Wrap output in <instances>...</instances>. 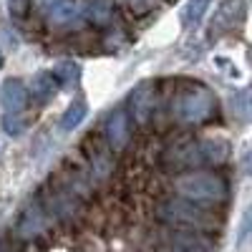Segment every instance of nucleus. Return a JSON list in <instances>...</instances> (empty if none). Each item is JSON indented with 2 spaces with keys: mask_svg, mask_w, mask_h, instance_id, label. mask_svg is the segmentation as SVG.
Masks as SVG:
<instances>
[{
  "mask_svg": "<svg viewBox=\"0 0 252 252\" xmlns=\"http://www.w3.org/2000/svg\"><path fill=\"white\" fill-rule=\"evenodd\" d=\"M229 157V146L222 139H197L184 141L172 149H166L161 164L169 172H184V169H202V166L222 164Z\"/></svg>",
  "mask_w": 252,
  "mask_h": 252,
  "instance_id": "nucleus-1",
  "label": "nucleus"
},
{
  "mask_svg": "<svg viewBox=\"0 0 252 252\" xmlns=\"http://www.w3.org/2000/svg\"><path fill=\"white\" fill-rule=\"evenodd\" d=\"M172 114L182 124H204L217 114V98L207 86L192 83L174 96Z\"/></svg>",
  "mask_w": 252,
  "mask_h": 252,
  "instance_id": "nucleus-2",
  "label": "nucleus"
},
{
  "mask_svg": "<svg viewBox=\"0 0 252 252\" xmlns=\"http://www.w3.org/2000/svg\"><path fill=\"white\" fill-rule=\"evenodd\" d=\"M174 187L184 199L194 204H220L227 199V182L217 172H187Z\"/></svg>",
  "mask_w": 252,
  "mask_h": 252,
  "instance_id": "nucleus-3",
  "label": "nucleus"
},
{
  "mask_svg": "<svg viewBox=\"0 0 252 252\" xmlns=\"http://www.w3.org/2000/svg\"><path fill=\"white\" fill-rule=\"evenodd\" d=\"M159 215L166 222L179 224V227H189V229H194V232L212 224L209 212H204L202 207H197L194 202H189V199H169V202H164Z\"/></svg>",
  "mask_w": 252,
  "mask_h": 252,
  "instance_id": "nucleus-4",
  "label": "nucleus"
},
{
  "mask_svg": "<svg viewBox=\"0 0 252 252\" xmlns=\"http://www.w3.org/2000/svg\"><path fill=\"white\" fill-rule=\"evenodd\" d=\"M245 23V0H222L209 20V40H220L235 33Z\"/></svg>",
  "mask_w": 252,
  "mask_h": 252,
  "instance_id": "nucleus-5",
  "label": "nucleus"
},
{
  "mask_svg": "<svg viewBox=\"0 0 252 252\" xmlns=\"http://www.w3.org/2000/svg\"><path fill=\"white\" fill-rule=\"evenodd\" d=\"M31 91L26 89V83L20 78H5L0 83V106L8 114H20L28 106Z\"/></svg>",
  "mask_w": 252,
  "mask_h": 252,
  "instance_id": "nucleus-6",
  "label": "nucleus"
},
{
  "mask_svg": "<svg viewBox=\"0 0 252 252\" xmlns=\"http://www.w3.org/2000/svg\"><path fill=\"white\" fill-rule=\"evenodd\" d=\"M129 106H131L134 121H139V124L149 121L152 111L157 109V91H154V83H149V81L139 83V86L131 91V96H129Z\"/></svg>",
  "mask_w": 252,
  "mask_h": 252,
  "instance_id": "nucleus-7",
  "label": "nucleus"
},
{
  "mask_svg": "<svg viewBox=\"0 0 252 252\" xmlns=\"http://www.w3.org/2000/svg\"><path fill=\"white\" fill-rule=\"evenodd\" d=\"M129 116L124 109L111 111V116L106 119V139L111 149H124L126 141H129Z\"/></svg>",
  "mask_w": 252,
  "mask_h": 252,
  "instance_id": "nucleus-8",
  "label": "nucleus"
},
{
  "mask_svg": "<svg viewBox=\"0 0 252 252\" xmlns=\"http://www.w3.org/2000/svg\"><path fill=\"white\" fill-rule=\"evenodd\" d=\"M58 78L53 76V73H38L35 78H33V86H31V96H33V101L35 103H48L56 94H58Z\"/></svg>",
  "mask_w": 252,
  "mask_h": 252,
  "instance_id": "nucleus-9",
  "label": "nucleus"
},
{
  "mask_svg": "<svg viewBox=\"0 0 252 252\" xmlns=\"http://www.w3.org/2000/svg\"><path fill=\"white\" fill-rule=\"evenodd\" d=\"M174 252H212L209 240H204V235L199 232H179L174 240Z\"/></svg>",
  "mask_w": 252,
  "mask_h": 252,
  "instance_id": "nucleus-10",
  "label": "nucleus"
},
{
  "mask_svg": "<svg viewBox=\"0 0 252 252\" xmlns=\"http://www.w3.org/2000/svg\"><path fill=\"white\" fill-rule=\"evenodd\" d=\"M86 114H89V106H86V101H73L71 106L63 111V116H61V129L63 131H73L76 126H81V121L86 119Z\"/></svg>",
  "mask_w": 252,
  "mask_h": 252,
  "instance_id": "nucleus-11",
  "label": "nucleus"
},
{
  "mask_svg": "<svg viewBox=\"0 0 252 252\" xmlns=\"http://www.w3.org/2000/svg\"><path fill=\"white\" fill-rule=\"evenodd\" d=\"M209 5H212V0H187V5L182 8V23H184V28H194L199 20L204 18Z\"/></svg>",
  "mask_w": 252,
  "mask_h": 252,
  "instance_id": "nucleus-12",
  "label": "nucleus"
},
{
  "mask_svg": "<svg viewBox=\"0 0 252 252\" xmlns=\"http://www.w3.org/2000/svg\"><path fill=\"white\" fill-rule=\"evenodd\" d=\"M232 114L242 124H252V86L242 89L232 96Z\"/></svg>",
  "mask_w": 252,
  "mask_h": 252,
  "instance_id": "nucleus-13",
  "label": "nucleus"
},
{
  "mask_svg": "<svg viewBox=\"0 0 252 252\" xmlns=\"http://www.w3.org/2000/svg\"><path fill=\"white\" fill-rule=\"evenodd\" d=\"M53 76L58 78V83H63V86H73V83H78V78H81V66L73 63V61H61L56 66V71H53Z\"/></svg>",
  "mask_w": 252,
  "mask_h": 252,
  "instance_id": "nucleus-14",
  "label": "nucleus"
},
{
  "mask_svg": "<svg viewBox=\"0 0 252 252\" xmlns=\"http://www.w3.org/2000/svg\"><path fill=\"white\" fill-rule=\"evenodd\" d=\"M250 242H252V204L245 209V215H242V220H240L237 237H235V247H237V250H245Z\"/></svg>",
  "mask_w": 252,
  "mask_h": 252,
  "instance_id": "nucleus-15",
  "label": "nucleus"
},
{
  "mask_svg": "<svg viewBox=\"0 0 252 252\" xmlns=\"http://www.w3.org/2000/svg\"><path fill=\"white\" fill-rule=\"evenodd\" d=\"M40 227H43V209L31 207L28 212L23 215V220H20V232L23 235H35Z\"/></svg>",
  "mask_w": 252,
  "mask_h": 252,
  "instance_id": "nucleus-16",
  "label": "nucleus"
},
{
  "mask_svg": "<svg viewBox=\"0 0 252 252\" xmlns=\"http://www.w3.org/2000/svg\"><path fill=\"white\" fill-rule=\"evenodd\" d=\"M81 5H76V3H71V0H63V3L51 13V18H53V23H73V20L81 15Z\"/></svg>",
  "mask_w": 252,
  "mask_h": 252,
  "instance_id": "nucleus-17",
  "label": "nucleus"
},
{
  "mask_svg": "<svg viewBox=\"0 0 252 252\" xmlns=\"http://www.w3.org/2000/svg\"><path fill=\"white\" fill-rule=\"evenodd\" d=\"M26 119L20 116V114H5L3 116V131L8 134V136H20L26 131Z\"/></svg>",
  "mask_w": 252,
  "mask_h": 252,
  "instance_id": "nucleus-18",
  "label": "nucleus"
},
{
  "mask_svg": "<svg viewBox=\"0 0 252 252\" xmlns=\"http://www.w3.org/2000/svg\"><path fill=\"white\" fill-rule=\"evenodd\" d=\"M109 5L106 3H91L89 8H86V15L91 18V20H96V23H103V20L109 18Z\"/></svg>",
  "mask_w": 252,
  "mask_h": 252,
  "instance_id": "nucleus-19",
  "label": "nucleus"
},
{
  "mask_svg": "<svg viewBox=\"0 0 252 252\" xmlns=\"http://www.w3.org/2000/svg\"><path fill=\"white\" fill-rule=\"evenodd\" d=\"M5 3H8V10L13 18H26L31 10V0H5Z\"/></svg>",
  "mask_w": 252,
  "mask_h": 252,
  "instance_id": "nucleus-20",
  "label": "nucleus"
},
{
  "mask_svg": "<svg viewBox=\"0 0 252 252\" xmlns=\"http://www.w3.org/2000/svg\"><path fill=\"white\" fill-rule=\"evenodd\" d=\"M35 3H38V8L43 10V13H48V15H51V13H53V10L63 3V0H35Z\"/></svg>",
  "mask_w": 252,
  "mask_h": 252,
  "instance_id": "nucleus-21",
  "label": "nucleus"
},
{
  "mask_svg": "<svg viewBox=\"0 0 252 252\" xmlns=\"http://www.w3.org/2000/svg\"><path fill=\"white\" fill-rule=\"evenodd\" d=\"M242 166H245V174H252V152L245 157V161H242Z\"/></svg>",
  "mask_w": 252,
  "mask_h": 252,
  "instance_id": "nucleus-22",
  "label": "nucleus"
},
{
  "mask_svg": "<svg viewBox=\"0 0 252 252\" xmlns=\"http://www.w3.org/2000/svg\"><path fill=\"white\" fill-rule=\"evenodd\" d=\"M0 252H15V247L8 240H0Z\"/></svg>",
  "mask_w": 252,
  "mask_h": 252,
  "instance_id": "nucleus-23",
  "label": "nucleus"
},
{
  "mask_svg": "<svg viewBox=\"0 0 252 252\" xmlns=\"http://www.w3.org/2000/svg\"><path fill=\"white\" fill-rule=\"evenodd\" d=\"M247 63L252 66V46H250V51H247Z\"/></svg>",
  "mask_w": 252,
  "mask_h": 252,
  "instance_id": "nucleus-24",
  "label": "nucleus"
},
{
  "mask_svg": "<svg viewBox=\"0 0 252 252\" xmlns=\"http://www.w3.org/2000/svg\"><path fill=\"white\" fill-rule=\"evenodd\" d=\"M0 68H3V53H0Z\"/></svg>",
  "mask_w": 252,
  "mask_h": 252,
  "instance_id": "nucleus-25",
  "label": "nucleus"
}]
</instances>
